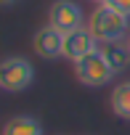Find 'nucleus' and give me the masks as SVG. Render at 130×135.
<instances>
[{
  "label": "nucleus",
  "instance_id": "obj_2",
  "mask_svg": "<svg viewBox=\"0 0 130 135\" xmlns=\"http://www.w3.org/2000/svg\"><path fill=\"white\" fill-rule=\"evenodd\" d=\"M75 77L85 88H104V85L112 82L114 69L109 66V61L104 58L101 50H93L90 56H85V58H80L75 64Z\"/></svg>",
  "mask_w": 130,
  "mask_h": 135
},
{
  "label": "nucleus",
  "instance_id": "obj_5",
  "mask_svg": "<svg viewBox=\"0 0 130 135\" xmlns=\"http://www.w3.org/2000/svg\"><path fill=\"white\" fill-rule=\"evenodd\" d=\"M93 50H98V40L90 35L88 27H80L75 32L64 35V58H69L72 64H77L80 58L90 56Z\"/></svg>",
  "mask_w": 130,
  "mask_h": 135
},
{
  "label": "nucleus",
  "instance_id": "obj_10",
  "mask_svg": "<svg viewBox=\"0 0 130 135\" xmlns=\"http://www.w3.org/2000/svg\"><path fill=\"white\" fill-rule=\"evenodd\" d=\"M106 6L119 11V13H125V16H130V0H106Z\"/></svg>",
  "mask_w": 130,
  "mask_h": 135
},
{
  "label": "nucleus",
  "instance_id": "obj_12",
  "mask_svg": "<svg viewBox=\"0 0 130 135\" xmlns=\"http://www.w3.org/2000/svg\"><path fill=\"white\" fill-rule=\"evenodd\" d=\"M125 42H127V48H130V35H127V37H125Z\"/></svg>",
  "mask_w": 130,
  "mask_h": 135
},
{
  "label": "nucleus",
  "instance_id": "obj_6",
  "mask_svg": "<svg viewBox=\"0 0 130 135\" xmlns=\"http://www.w3.org/2000/svg\"><path fill=\"white\" fill-rule=\"evenodd\" d=\"M32 48L37 56L43 58H61L64 56V32H58L56 27L45 24L35 32V40H32Z\"/></svg>",
  "mask_w": 130,
  "mask_h": 135
},
{
  "label": "nucleus",
  "instance_id": "obj_8",
  "mask_svg": "<svg viewBox=\"0 0 130 135\" xmlns=\"http://www.w3.org/2000/svg\"><path fill=\"white\" fill-rule=\"evenodd\" d=\"M3 135H43V124L35 117H13L6 122Z\"/></svg>",
  "mask_w": 130,
  "mask_h": 135
},
{
  "label": "nucleus",
  "instance_id": "obj_13",
  "mask_svg": "<svg viewBox=\"0 0 130 135\" xmlns=\"http://www.w3.org/2000/svg\"><path fill=\"white\" fill-rule=\"evenodd\" d=\"M93 3H98V6H101V3H106V0H93Z\"/></svg>",
  "mask_w": 130,
  "mask_h": 135
},
{
  "label": "nucleus",
  "instance_id": "obj_3",
  "mask_svg": "<svg viewBox=\"0 0 130 135\" xmlns=\"http://www.w3.org/2000/svg\"><path fill=\"white\" fill-rule=\"evenodd\" d=\"M35 80V66L21 56H8L0 64V88L8 93H21Z\"/></svg>",
  "mask_w": 130,
  "mask_h": 135
},
{
  "label": "nucleus",
  "instance_id": "obj_11",
  "mask_svg": "<svg viewBox=\"0 0 130 135\" xmlns=\"http://www.w3.org/2000/svg\"><path fill=\"white\" fill-rule=\"evenodd\" d=\"M13 3H19V0H3V6H6V8H11Z\"/></svg>",
  "mask_w": 130,
  "mask_h": 135
},
{
  "label": "nucleus",
  "instance_id": "obj_1",
  "mask_svg": "<svg viewBox=\"0 0 130 135\" xmlns=\"http://www.w3.org/2000/svg\"><path fill=\"white\" fill-rule=\"evenodd\" d=\"M88 29L90 35L101 42H114V40H125L130 35V16L109 8L106 3H101L90 16H88Z\"/></svg>",
  "mask_w": 130,
  "mask_h": 135
},
{
  "label": "nucleus",
  "instance_id": "obj_4",
  "mask_svg": "<svg viewBox=\"0 0 130 135\" xmlns=\"http://www.w3.org/2000/svg\"><path fill=\"white\" fill-rule=\"evenodd\" d=\"M82 21H85L82 8L75 3V0H56V3L48 8V24L56 27L58 32H64V35L80 29Z\"/></svg>",
  "mask_w": 130,
  "mask_h": 135
},
{
  "label": "nucleus",
  "instance_id": "obj_7",
  "mask_svg": "<svg viewBox=\"0 0 130 135\" xmlns=\"http://www.w3.org/2000/svg\"><path fill=\"white\" fill-rule=\"evenodd\" d=\"M98 50L104 53V58L109 61V66L114 69V74L125 72L127 66H130V48L125 40H114V42H101Z\"/></svg>",
  "mask_w": 130,
  "mask_h": 135
},
{
  "label": "nucleus",
  "instance_id": "obj_9",
  "mask_svg": "<svg viewBox=\"0 0 130 135\" xmlns=\"http://www.w3.org/2000/svg\"><path fill=\"white\" fill-rule=\"evenodd\" d=\"M109 103H112V111H114L119 119H127V122H130V80H127V82H119V85L112 90Z\"/></svg>",
  "mask_w": 130,
  "mask_h": 135
}]
</instances>
